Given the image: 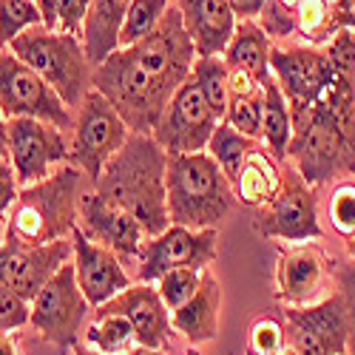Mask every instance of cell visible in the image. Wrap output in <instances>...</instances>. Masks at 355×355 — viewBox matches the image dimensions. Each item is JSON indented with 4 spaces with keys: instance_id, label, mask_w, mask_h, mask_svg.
<instances>
[{
    "instance_id": "18",
    "label": "cell",
    "mask_w": 355,
    "mask_h": 355,
    "mask_svg": "<svg viewBox=\"0 0 355 355\" xmlns=\"http://www.w3.org/2000/svg\"><path fill=\"white\" fill-rule=\"evenodd\" d=\"M71 248H74L71 264L77 273V284L92 307L108 304L123 290L131 287V276L125 273L120 256L97 242H92L80 227H74V233H71Z\"/></svg>"
},
{
    "instance_id": "25",
    "label": "cell",
    "mask_w": 355,
    "mask_h": 355,
    "mask_svg": "<svg viewBox=\"0 0 355 355\" xmlns=\"http://www.w3.org/2000/svg\"><path fill=\"white\" fill-rule=\"evenodd\" d=\"M282 185H284V162H279L270 151H264V145H256L239 171L233 193L242 205L259 211L279 196Z\"/></svg>"
},
{
    "instance_id": "26",
    "label": "cell",
    "mask_w": 355,
    "mask_h": 355,
    "mask_svg": "<svg viewBox=\"0 0 355 355\" xmlns=\"http://www.w3.org/2000/svg\"><path fill=\"white\" fill-rule=\"evenodd\" d=\"M270 51H273V40L268 37V32L256 20H239L233 40L222 57L227 69L248 71L253 80L264 85V80L270 77Z\"/></svg>"
},
{
    "instance_id": "47",
    "label": "cell",
    "mask_w": 355,
    "mask_h": 355,
    "mask_svg": "<svg viewBox=\"0 0 355 355\" xmlns=\"http://www.w3.org/2000/svg\"><path fill=\"white\" fill-rule=\"evenodd\" d=\"M344 245H347V259H352V261H355V236H352V239H347Z\"/></svg>"
},
{
    "instance_id": "13",
    "label": "cell",
    "mask_w": 355,
    "mask_h": 355,
    "mask_svg": "<svg viewBox=\"0 0 355 355\" xmlns=\"http://www.w3.org/2000/svg\"><path fill=\"white\" fill-rule=\"evenodd\" d=\"M216 245L219 227L191 230L182 225H171L165 233L145 242L137 261V276L142 284H157L168 270L176 268L208 270V264H214L216 259Z\"/></svg>"
},
{
    "instance_id": "39",
    "label": "cell",
    "mask_w": 355,
    "mask_h": 355,
    "mask_svg": "<svg viewBox=\"0 0 355 355\" xmlns=\"http://www.w3.org/2000/svg\"><path fill=\"white\" fill-rule=\"evenodd\" d=\"M88 6H92V0H60V6H57V32L74 35L83 40Z\"/></svg>"
},
{
    "instance_id": "28",
    "label": "cell",
    "mask_w": 355,
    "mask_h": 355,
    "mask_svg": "<svg viewBox=\"0 0 355 355\" xmlns=\"http://www.w3.org/2000/svg\"><path fill=\"white\" fill-rule=\"evenodd\" d=\"M85 347L100 355H128L139 344L125 315L94 313V321L85 327Z\"/></svg>"
},
{
    "instance_id": "17",
    "label": "cell",
    "mask_w": 355,
    "mask_h": 355,
    "mask_svg": "<svg viewBox=\"0 0 355 355\" xmlns=\"http://www.w3.org/2000/svg\"><path fill=\"white\" fill-rule=\"evenodd\" d=\"M333 276V264L315 245H287L276 259V299L284 307H307L321 302V287Z\"/></svg>"
},
{
    "instance_id": "36",
    "label": "cell",
    "mask_w": 355,
    "mask_h": 355,
    "mask_svg": "<svg viewBox=\"0 0 355 355\" xmlns=\"http://www.w3.org/2000/svg\"><path fill=\"white\" fill-rule=\"evenodd\" d=\"M287 347L284 324L273 315H261L250 324L248 330V352L250 355H273Z\"/></svg>"
},
{
    "instance_id": "16",
    "label": "cell",
    "mask_w": 355,
    "mask_h": 355,
    "mask_svg": "<svg viewBox=\"0 0 355 355\" xmlns=\"http://www.w3.org/2000/svg\"><path fill=\"white\" fill-rule=\"evenodd\" d=\"M77 227L92 242L114 250L116 256H120V261H131V264L139 261V253H142L145 242L151 239V236L145 233V227L139 225V219H134L128 211H123L120 205L108 202L97 191H88L83 196Z\"/></svg>"
},
{
    "instance_id": "9",
    "label": "cell",
    "mask_w": 355,
    "mask_h": 355,
    "mask_svg": "<svg viewBox=\"0 0 355 355\" xmlns=\"http://www.w3.org/2000/svg\"><path fill=\"white\" fill-rule=\"evenodd\" d=\"M0 111L6 120L28 116L60 131L74 128L71 108L60 100V94L12 51H0Z\"/></svg>"
},
{
    "instance_id": "10",
    "label": "cell",
    "mask_w": 355,
    "mask_h": 355,
    "mask_svg": "<svg viewBox=\"0 0 355 355\" xmlns=\"http://www.w3.org/2000/svg\"><path fill=\"white\" fill-rule=\"evenodd\" d=\"M92 304L83 295L77 284L74 264H63L57 273L35 299H32V318L28 324L51 344L57 347H74L77 336L85 333Z\"/></svg>"
},
{
    "instance_id": "33",
    "label": "cell",
    "mask_w": 355,
    "mask_h": 355,
    "mask_svg": "<svg viewBox=\"0 0 355 355\" xmlns=\"http://www.w3.org/2000/svg\"><path fill=\"white\" fill-rule=\"evenodd\" d=\"M261 105H264V85L253 88V92H233L225 123L250 139H261Z\"/></svg>"
},
{
    "instance_id": "32",
    "label": "cell",
    "mask_w": 355,
    "mask_h": 355,
    "mask_svg": "<svg viewBox=\"0 0 355 355\" xmlns=\"http://www.w3.org/2000/svg\"><path fill=\"white\" fill-rule=\"evenodd\" d=\"M324 216L330 222V230L341 239H352L355 236V180L344 176L333 185V191L327 193L324 202Z\"/></svg>"
},
{
    "instance_id": "48",
    "label": "cell",
    "mask_w": 355,
    "mask_h": 355,
    "mask_svg": "<svg viewBox=\"0 0 355 355\" xmlns=\"http://www.w3.org/2000/svg\"><path fill=\"white\" fill-rule=\"evenodd\" d=\"M74 352H77V355H100V352L88 349V347H80V344H74Z\"/></svg>"
},
{
    "instance_id": "20",
    "label": "cell",
    "mask_w": 355,
    "mask_h": 355,
    "mask_svg": "<svg viewBox=\"0 0 355 355\" xmlns=\"http://www.w3.org/2000/svg\"><path fill=\"white\" fill-rule=\"evenodd\" d=\"M74 256L71 248V236L60 242H49V245H37V248H23V245H9V261H6V273L3 282L12 287L17 295L32 304L35 295L60 273L63 264H69Z\"/></svg>"
},
{
    "instance_id": "31",
    "label": "cell",
    "mask_w": 355,
    "mask_h": 355,
    "mask_svg": "<svg viewBox=\"0 0 355 355\" xmlns=\"http://www.w3.org/2000/svg\"><path fill=\"white\" fill-rule=\"evenodd\" d=\"M168 9H171V0H134L120 28V49L137 46L139 40H145L162 23Z\"/></svg>"
},
{
    "instance_id": "4",
    "label": "cell",
    "mask_w": 355,
    "mask_h": 355,
    "mask_svg": "<svg viewBox=\"0 0 355 355\" xmlns=\"http://www.w3.org/2000/svg\"><path fill=\"white\" fill-rule=\"evenodd\" d=\"M88 188L92 182L74 165H60L43 182L23 188L6 216V242L37 248L69 239L80 222V205Z\"/></svg>"
},
{
    "instance_id": "12",
    "label": "cell",
    "mask_w": 355,
    "mask_h": 355,
    "mask_svg": "<svg viewBox=\"0 0 355 355\" xmlns=\"http://www.w3.org/2000/svg\"><path fill=\"white\" fill-rule=\"evenodd\" d=\"M71 157V142L66 139V131L57 125L17 116L9 120V162L17 176V185L32 188L51 176L54 165L60 168Z\"/></svg>"
},
{
    "instance_id": "11",
    "label": "cell",
    "mask_w": 355,
    "mask_h": 355,
    "mask_svg": "<svg viewBox=\"0 0 355 355\" xmlns=\"http://www.w3.org/2000/svg\"><path fill=\"white\" fill-rule=\"evenodd\" d=\"M284 336L295 355H347L349 318L341 293L307 307H284Z\"/></svg>"
},
{
    "instance_id": "44",
    "label": "cell",
    "mask_w": 355,
    "mask_h": 355,
    "mask_svg": "<svg viewBox=\"0 0 355 355\" xmlns=\"http://www.w3.org/2000/svg\"><path fill=\"white\" fill-rule=\"evenodd\" d=\"M6 261H9V242L6 236H0V282H3V273H6Z\"/></svg>"
},
{
    "instance_id": "5",
    "label": "cell",
    "mask_w": 355,
    "mask_h": 355,
    "mask_svg": "<svg viewBox=\"0 0 355 355\" xmlns=\"http://www.w3.org/2000/svg\"><path fill=\"white\" fill-rule=\"evenodd\" d=\"M165 188L171 225H182L191 230L219 227L222 219L233 211V205L239 202L219 162L208 151L168 157Z\"/></svg>"
},
{
    "instance_id": "43",
    "label": "cell",
    "mask_w": 355,
    "mask_h": 355,
    "mask_svg": "<svg viewBox=\"0 0 355 355\" xmlns=\"http://www.w3.org/2000/svg\"><path fill=\"white\" fill-rule=\"evenodd\" d=\"M0 159H9V120L0 111Z\"/></svg>"
},
{
    "instance_id": "38",
    "label": "cell",
    "mask_w": 355,
    "mask_h": 355,
    "mask_svg": "<svg viewBox=\"0 0 355 355\" xmlns=\"http://www.w3.org/2000/svg\"><path fill=\"white\" fill-rule=\"evenodd\" d=\"M32 318V304L23 295H17L12 287L0 284V336H9L12 330H20Z\"/></svg>"
},
{
    "instance_id": "2",
    "label": "cell",
    "mask_w": 355,
    "mask_h": 355,
    "mask_svg": "<svg viewBox=\"0 0 355 355\" xmlns=\"http://www.w3.org/2000/svg\"><path fill=\"white\" fill-rule=\"evenodd\" d=\"M290 165L313 188L355 173V74H338L310 108L293 114Z\"/></svg>"
},
{
    "instance_id": "50",
    "label": "cell",
    "mask_w": 355,
    "mask_h": 355,
    "mask_svg": "<svg viewBox=\"0 0 355 355\" xmlns=\"http://www.w3.org/2000/svg\"><path fill=\"white\" fill-rule=\"evenodd\" d=\"M185 355H199V352H196V349H191V352H185Z\"/></svg>"
},
{
    "instance_id": "7",
    "label": "cell",
    "mask_w": 355,
    "mask_h": 355,
    "mask_svg": "<svg viewBox=\"0 0 355 355\" xmlns=\"http://www.w3.org/2000/svg\"><path fill=\"white\" fill-rule=\"evenodd\" d=\"M128 137H131V131L123 123V116L114 111V105L97 92V88H92V92L85 94L80 114L74 120L69 162L74 168H80L85 173V180L94 188L105 171V165L128 142Z\"/></svg>"
},
{
    "instance_id": "42",
    "label": "cell",
    "mask_w": 355,
    "mask_h": 355,
    "mask_svg": "<svg viewBox=\"0 0 355 355\" xmlns=\"http://www.w3.org/2000/svg\"><path fill=\"white\" fill-rule=\"evenodd\" d=\"M35 3L40 9L43 28H49V32H57V6H60V0H35Z\"/></svg>"
},
{
    "instance_id": "15",
    "label": "cell",
    "mask_w": 355,
    "mask_h": 355,
    "mask_svg": "<svg viewBox=\"0 0 355 355\" xmlns=\"http://www.w3.org/2000/svg\"><path fill=\"white\" fill-rule=\"evenodd\" d=\"M270 74L282 88V94L290 105V114L310 108L336 80V69L330 63L327 51L302 46V43L273 46Z\"/></svg>"
},
{
    "instance_id": "8",
    "label": "cell",
    "mask_w": 355,
    "mask_h": 355,
    "mask_svg": "<svg viewBox=\"0 0 355 355\" xmlns=\"http://www.w3.org/2000/svg\"><path fill=\"white\" fill-rule=\"evenodd\" d=\"M253 227L268 239H279L287 245H307L324 236L315 188L304 182L302 173L290 162H284V185L279 196L256 211Z\"/></svg>"
},
{
    "instance_id": "19",
    "label": "cell",
    "mask_w": 355,
    "mask_h": 355,
    "mask_svg": "<svg viewBox=\"0 0 355 355\" xmlns=\"http://www.w3.org/2000/svg\"><path fill=\"white\" fill-rule=\"evenodd\" d=\"M94 313H114V315H125L131 321V327L137 333V344L148 349H168L171 347V310L162 304L159 293L154 284H131L123 290L116 299L108 304L97 307Z\"/></svg>"
},
{
    "instance_id": "23",
    "label": "cell",
    "mask_w": 355,
    "mask_h": 355,
    "mask_svg": "<svg viewBox=\"0 0 355 355\" xmlns=\"http://www.w3.org/2000/svg\"><path fill=\"white\" fill-rule=\"evenodd\" d=\"M219 310H222V287H219L216 276H211L208 270H205L199 290L180 310L171 313V324L188 344L199 347V344H208V341L216 338Z\"/></svg>"
},
{
    "instance_id": "21",
    "label": "cell",
    "mask_w": 355,
    "mask_h": 355,
    "mask_svg": "<svg viewBox=\"0 0 355 355\" xmlns=\"http://www.w3.org/2000/svg\"><path fill=\"white\" fill-rule=\"evenodd\" d=\"M176 9L196 46V57H222L227 51L239 23L227 0H176Z\"/></svg>"
},
{
    "instance_id": "14",
    "label": "cell",
    "mask_w": 355,
    "mask_h": 355,
    "mask_svg": "<svg viewBox=\"0 0 355 355\" xmlns=\"http://www.w3.org/2000/svg\"><path fill=\"white\" fill-rule=\"evenodd\" d=\"M216 125H219L216 114L205 103L196 80L188 77L180 92L173 94V100L168 103L151 137L162 145V151L168 157L199 154V151H208V142Z\"/></svg>"
},
{
    "instance_id": "30",
    "label": "cell",
    "mask_w": 355,
    "mask_h": 355,
    "mask_svg": "<svg viewBox=\"0 0 355 355\" xmlns=\"http://www.w3.org/2000/svg\"><path fill=\"white\" fill-rule=\"evenodd\" d=\"M191 77L196 80L205 103L211 105L216 120L222 123L225 114H227V103H230V85H227L230 83V69L225 63V57H196Z\"/></svg>"
},
{
    "instance_id": "41",
    "label": "cell",
    "mask_w": 355,
    "mask_h": 355,
    "mask_svg": "<svg viewBox=\"0 0 355 355\" xmlns=\"http://www.w3.org/2000/svg\"><path fill=\"white\" fill-rule=\"evenodd\" d=\"M227 3H230L233 15L239 17V20H256L268 0H227Z\"/></svg>"
},
{
    "instance_id": "22",
    "label": "cell",
    "mask_w": 355,
    "mask_h": 355,
    "mask_svg": "<svg viewBox=\"0 0 355 355\" xmlns=\"http://www.w3.org/2000/svg\"><path fill=\"white\" fill-rule=\"evenodd\" d=\"M349 28H355V0H302L293 15V37L313 49H324Z\"/></svg>"
},
{
    "instance_id": "45",
    "label": "cell",
    "mask_w": 355,
    "mask_h": 355,
    "mask_svg": "<svg viewBox=\"0 0 355 355\" xmlns=\"http://www.w3.org/2000/svg\"><path fill=\"white\" fill-rule=\"evenodd\" d=\"M0 355H20L17 344H15L9 336H0Z\"/></svg>"
},
{
    "instance_id": "49",
    "label": "cell",
    "mask_w": 355,
    "mask_h": 355,
    "mask_svg": "<svg viewBox=\"0 0 355 355\" xmlns=\"http://www.w3.org/2000/svg\"><path fill=\"white\" fill-rule=\"evenodd\" d=\"M273 355H295L290 347H284V349H279V352H273Z\"/></svg>"
},
{
    "instance_id": "35",
    "label": "cell",
    "mask_w": 355,
    "mask_h": 355,
    "mask_svg": "<svg viewBox=\"0 0 355 355\" xmlns=\"http://www.w3.org/2000/svg\"><path fill=\"white\" fill-rule=\"evenodd\" d=\"M202 276H205V270H196V268H176V270H168V273L157 282V293H159L162 304H165L171 313L180 310V307L191 299V295L199 290Z\"/></svg>"
},
{
    "instance_id": "27",
    "label": "cell",
    "mask_w": 355,
    "mask_h": 355,
    "mask_svg": "<svg viewBox=\"0 0 355 355\" xmlns=\"http://www.w3.org/2000/svg\"><path fill=\"white\" fill-rule=\"evenodd\" d=\"M261 139L279 162H287V148H290V139H293V114H290V105L282 94L279 83L273 80V74L264 80Z\"/></svg>"
},
{
    "instance_id": "29",
    "label": "cell",
    "mask_w": 355,
    "mask_h": 355,
    "mask_svg": "<svg viewBox=\"0 0 355 355\" xmlns=\"http://www.w3.org/2000/svg\"><path fill=\"white\" fill-rule=\"evenodd\" d=\"M259 145V139H250L245 134H239L233 125H227L225 120L216 125L211 142H208V154L219 162L222 173L227 176V182L236 185V180H239V171L245 165V159L250 157V151Z\"/></svg>"
},
{
    "instance_id": "24",
    "label": "cell",
    "mask_w": 355,
    "mask_h": 355,
    "mask_svg": "<svg viewBox=\"0 0 355 355\" xmlns=\"http://www.w3.org/2000/svg\"><path fill=\"white\" fill-rule=\"evenodd\" d=\"M131 3L134 0H92L83 26V46L94 69L120 49V28Z\"/></svg>"
},
{
    "instance_id": "40",
    "label": "cell",
    "mask_w": 355,
    "mask_h": 355,
    "mask_svg": "<svg viewBox=\"0 0 355 355\" xmlns=\"http://www.w3.org/2000/svg\"><path fill=\"white\" fill-rule=\"evenodd\" d=\"M17 196H20V185H17V176L12 171V162L0 159V219L9 216Z\"/></svg>"
},
{
    "instance_id": "1",
    "label": "cell",
    "mask_w": 355,
    "mask_h": 355,
    "mask_svg": "<svg viewBox=\"0 0 355 355\" xmlns=\"http://www.w3.org/2000/svg\"><path fill=\"white\" fill-rule=\"evenodd\" d=\"M196 46L185 32L182 15L171 6L145 40L116 49L94 69L92 85L114 105L131 134H154L173 94L191 77Z\"/></svg>"
},
{
    "instance_id": "37",
    "label": "cell",
    "mask_w": 355,
    "mask_h": 355,
    "mask_svg": "<svg viewBox=\"0 0 355 355\" xmlns=\"http://www.w3.org/2000/svg\"><path fill=\"white\" fill-rule=\"evenodd\" d=\"M333 279H336V293H341L347 318H349V341H347V355H355V261H333Z\"/></svg>"
},
{
    "instance_id": "6",
    "label": "cell",
    "mask_w": 355,
    "mask_h": 355,
    "mask_svg": "<svg viewBox=\"0 0 355 355\" xmlns=\"http://www.w3.org/2000/svg\"><path fill=\"white\" fill-rule=\"evenodd\" d=\"M9 51L28 69H35L69 108H80L85 94L94 88V66L88 60L83 40L74 35L49 32L43 26H35L17 40H12Z\"/></svg>"
},
{
    "instance_id": "46",
    "label": "cell",
    "mask_w": 355,
    "mask_h": 355,
    "mask_svg": "<svg viewBox=\"0 0 355 355\" xmlns=\"http://www.w3.org/2000/svg\"><path fill=\"white\" fill-rule=\"evenodd\" d=\"M128 355H168V352H162V349H148V347H137V349H131Z\"/></svg>"
},
{
    "instance_id": "3",
    "label": "cell",
    "mask_w": 355,
    "mask_h": 355,
    "mask_svg": "<svg viewBox=\"0 0 355 355\" xmlns=\"http://www.w3.org/2000/svg\"><path fill=\"white\" fill-rule=\"evenodd\" d=\"M165 173L168 154L162 145L151 134H131L105 165L94 191L139 219L145 233L154 239L171 227Z\"/></svg>"
},
{
    "instance_id": "34",
    "label": "cell",
    "mask_w": 355,
    "mask_h": 355,
    "mask_svg": "<svg viewBox=\"0 0 355 355\" xmlns=\"http://www.w3.org/2000/svg\"><path fill=\"white\" fill-rule=\"evenodd\" d=\"M35 26H43L35 0H0V46H9Z\"/></svg>"
}]
</instances>
